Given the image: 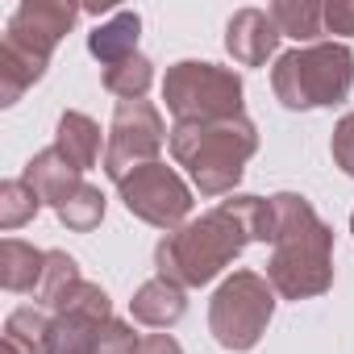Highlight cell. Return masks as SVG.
<instances>
[{
    "label": "cell",
    "instance_id": "cell-14",
    "mask_svg": "<svg viewBox=\"0 0 354 354\" xmlns=\"http://www.w3.org/2000/svg\"><path fill=\"white\" fill-rule=\"evenodd\" d=\"M46 275V250H34L30 242L5 238L0 242V283L5 292H38Z\"/></svg>",
    "mask_w": 354,
    "mask_h": 354
},
{
    "label": "cell",
    "instance_id": "cell-11",
    "mask_svg": "<svg viewBox=\"0 0 354 354\" xmlns=\"http://www.w3.org/2000/svg\"><path fill=\"white\" fill-rule=\"evenodd\" d=\"M279 26L271 21V13H263V9H238L234 17H230V26H225V50L234 55V63H242V67H263L271 55H275V46H279Z\"/></svg>",
    "mask_w": 354,
    "mask_h": 354
},
{
    "label": "cell",
    "instance_id": "cell-15",
    "mask_svg": "<svg viewBox=\"0 0 354 354\" xmlns=\"http://www.w3.org/2000/svg\"><path fill=\"white\" fill-rule=\"evenodd\" d=\"M55 146H59L80 171H92V167L100 162V125H96L88 113H63V117H59Z\"/></svg>",
    "mask_w": 354,
    "mask_h": 354
},
{
    "label": "cell",
    "instance_id": "cell-7",
    "mask_svg": "<svg viewBox=\"0 0 354 354\" xmlns=\"http://www.w3.org/2000/svg\"><path fill=\"white\" fill-rule=\"evenodd\" d=\"M275 313V288L259 271H234L209 300V329L221 350H250L267 333Z\"/></svg>",
    "mask_w": 354,
    "mask_h": 354
},
{
    "label": "cell",
    "instance_id": "cell-20",
    "mask_svg": "<svg viewBox=\"0 0 354 354\" xmlns=\"http://www.w3.org/2000/svg\"><path fill=\"white\" fill-rule=\"evenodd\" d=\"M42 209V196L26 184V180H5L0 184V230H21L26 221H34Z\"/></svg>",
    "mask_w": 354,
    "mask_h": 354
},
{
    "label": "cell",
    "instance_id": "cell-21",
    "mask_svg": "<svg viewBox=\"0 0 354 354\" xmlns=\"http://www.w3.org/2000/svg\"><path fill=\"white\" fill-rule=\"evenodd\" d=\"M59 221H63L71 234H88V230H96V225L104 221V196H100V188L84 184V188L59 209Z\"/></svg>",
    "mask_w": 354,
    "mask_h": 354
},
{
    "label": "cell",
    "instance_id": "cell-13",
    "mask_svg": "<svg viewBox=\"0 0 354 354\" xmlns=\"http://www.w3.org/2000/svg\"><path fill=\"white\" fill-rule=\"evenodd\" d=\"M138 34H142V17L121 9L88 34V50H92V59H100V67H113V63H125L138 55Z\"/></svg>",
    "mask_w": 354,
    "mask_h": 354
},
{
    "label": "cell",
    "instance_id": "cell-5",
    "mask_svg": "<svg viewBox=\"0 0 354 354\" xmlns=\"http://www.w3.org/2000/svg\"><path fill=\"white\" fill-rule=\"evenodd\" d=\"M271 88L283 109H329L354 88V50L346 42H313L288 50L271 67Z\"/></svg>",
    "mask_w": 354,
    "mask_h": 354
},
{
    "label": "cell",
    "instance_id": "cell-10",
    "mask_svg": "<svg viewBox=\"0 0 354 354\" xmlns=\"http://www.w3.org/2000/svg\"><path fill=\"white\" fill-rule=\"evenodd\" d=\"M80 167L59 150V146H46V150H38L30 162H26V171H21V180L42 196V205H50L55 213L84 188V180H80Z\"/></svg>",
    "mask_w": 354,
    "mask_h": 354
},
{
    "label": "cell",
    "instance_id": "cell-4",
    "mask_svg": "<svg viewBox=\"0 0 354 354\" xmlns=\"http://www.w3.org/2000/svg\"><path fill=\"white\" fill-rule=\"evenodd\" d=\"M80 9L59 0H26L5 26L0 42V104H17L26 88H34L46 75V63L63 34L75 26Z\"/></svg>",
    "mask_w": 354,
    "mask_h": 354
},
{
    "label": "cell",
    "instance_id": "cell-19",
    "mask_svg": "<svg viewBox=\"0 0 354 354\" xmlns=\"http://www.w3.org/2000/svg\"><path fill=\"white\" fill-rule=\"evenodd\" d=\"M84 275H80V263L71 259V254H63V250H46V275H42V288L34 292V300L42 304V308H59V300L80 283Z\"/></svg>",
    "mask_w": 354,
    "mask_h": 354
},
{
    "label": "cell",
    "instance_id": "cell-16",
    "mask_svg": "<svg viewBox=\"0 0 354 354\" xmlns=\"http://www.w3.org/2000/svg\"><path fill=\"white\" fill-rule=\"evenodd\" d=\"M46 337H50V313L42 304L13 308L5 317V354H46Z\"/></svg>",
    "mask_w": 354,
    "mask_h": 354
},
{
    "label": "cell",
    "instance_id": "cell-23",
    "mask_svg": "<svg viewBox=\"0 0 354 354\" xmlns=\"http://www.w3.org/2000/svg\"><path fill=\"white\" fill-rule=\"evenodd\" d=\"M325 30L329 34H354V0H329L325 5Z\"/></svg>",
    "mask_w": 354,
    "mask_h": 354
},
{
    "label": "cell",
    "instance_id": "cell-24",
    "mask_svg": "<svg viewBox=\"0 0 354 354\" xmlns=\"http://www.w3.org/2000/svg\"><path fill=\"white\" fill-rule=\"evenodd\" d=\"M133 354H184V346L175 342L171 333H146V337H138Z\"/></svg>",
    "mask_w": 354,
    "mask_h": 354
},
{
    "label": "cell",
    "instance_id": "cell-17",
    "mask_svg": "<svg viewBox=\"0 0 354 354\" xmlns=\"http://www.w3.org/2000/svg\"><path fill=\"white\" fill-rule=\"evenodd\" d=\"M267 13L279 26V34L296 42H313L325 30V5H317V0H275Z\"/></svg>",
    "mask_w": 354,
    "mask_h": 354
},
{
    "label": "cell",
    "instance_id": "cell-1",
    "mask_svg": "<svg viewBox=\"0 0 354 354\" xmlns=\"http://www.w3.org/2000/svg\"><path fill=\"white\" fill-rule=\"evenodd\" d=\"M275 205V238L267 259V283L283 300H308L329 292L333 283V230L317 217V209L296 196L279 192Z\"/></svg>",
    "mask_w": 354,
    "mask_h": 354
},
{
    "label": "cell",
    "instance_id": "cell-8",
    "mask_svg": "<svg viewBox=\"0 0 354 354\" xmlns=\"http://www.w3.org/2000/svg\"><path fill=\"white\" fill-rule=\"evenodd\" d=\"M117 192H121V205L138 221H146L154 230H167V234H175L192 213V188L167 162H146V167L129 171L117 184Z\"/></svg>",
    "mask_w": 354,
    "mask_h": 354
},
{
    "label": "cell",
    "instance_id": "cell-22",
    "mask_svg": "<svg viewBox=\"0 0 354 354\" xmlns=\"http://www.w3.org/2000/svg\"><path fill=\"white\" fill-rule=\"evenodd\" d=\"M329 150H333V162H337L346 175H354V113H346V117L337 121Z\"/></svg>",
    "mask_w": 354,
    "mask_h": 354
},
{
    "label": "cell",
    "instance_id": "cell-9",
    "mask_svg": "<svg viewBox=\"0 0 354 354\" xmlns=\"http://www.w3.org/2000/svg\"><path fill=\"white\" fill-rule=\"evenodd\" d=\"M167 142L162 113L146 100H121L109 121V146H104V171L109 180L121 184L129 171L158 162V150Z\"/></svg>",
    "mask_w": 354,
    "mask_h": 354
},
{
    "label": "cell",
    "instance_id": "cell-6",
    "mask_svg": "<svg viewBox=\"0 0 354 354\" xmlns=\"http://www.w3.org/2000/svg\"><path fill=\"white\" fill-rule=\"evenodd\" d=\"M162 100L175 117V125L192 121H234L242 117V80L230 67L184 59L162 80Z\"/></svg>",
    "mask_w": 354,
    "mask_h": 354
},
{
    "label": "cell",
    "instance_id": "cell-25",
    "mask_svg": "<svg viewBox=\"0 0 354 354\" xmlns=\"http://www.w3.org/2000/svg\"><path fill=\"white\" fill-rule=\"evenodd\" d=\"M350 234H354V213H350Z\"/></svg>",
    "mask_w": 354,
    "mask_h": 354
},
{
    "label": "cell",
    "instance_id": "cell-3",
    "mask_svg": "<svg viewBox=\"0 0 354 354\" xmlns=\"http://www.w3.org/2000/svg\"><path fill=\"white\" fill-rule=\"evenodd\" d=\"M259 150V129L246 117L234 121H192L171 129V154L201 196H225L238 188L250 154Z\"/></svg>",
    "mask_w": 354,
    "mask_h": 354
},
{
    "label": "cell",
    "instance_id": "cell-18",
    "mask_svg": "<svg viewBox=\"0 0 354 354\" xmlns=\"http://www.w3.org/2000/svg\"><path fill=\"white\" fill-rule=\"evenodd\" d=\"M100 80H104V88H109L113 96H121V100H142L146 88L154 84V63H150L146 55H133V59H125V63L104 67Z\"/></svg>",
    "mask_w": 354,
    "mask_h": 354
},
{
    "label": "cell",
    "instance_id": "cell-2",
    "mask_svg": "<svg viewBox=\"0 0 354 354\" xmlns=\"http://www.w3.org/2000/svg\"><path fill=\"white\" fill-rule=\"evenodd\" d=\"M254 242V230L246 221L242 196L209 209L205 217L180 225L175 234H167L154 246V267L162 279L180 283V288H205L209 279H217L246 246Z\"/></svg>",
    "mask_w": 354,
    "mask_h": 354
},
{
    "label": "cell",
    "instance_id": "cell-12",
    "mask_svg": "<svg viewBox=\"0 0 354 354\" xmlns=\"http://www.w3.org/2000/svg\"><path fill=\"white\" fill-rule=\"evenodd\" d=\"M129 313H133V321H142V325L167 329V325H175V321L188 313V296H184L180 283H171V279L158 275V279H150V283H142V288L133 292Z\"/></svg>",
    "mask_w": 354,
    "mask_h": 354
}]
</instances>
